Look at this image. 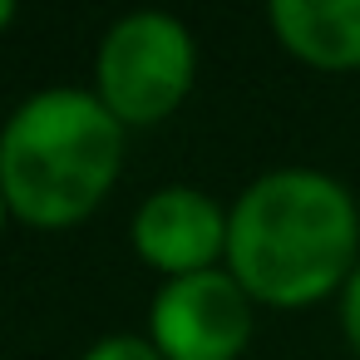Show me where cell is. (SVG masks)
Returning a JSON list of instances; mask_svg holds the SVG:
<instances>
[{"instance_id": "1", "label": "cell", "mask_w": 360, "mask_h": 360, "mask_svg": "<svg viewBox=\"0 0 360 360\" xmlns=\"http://www.w3.org/2000/svg\"><path fill=\"white\" fill-rule=\"evenodd\" d=\"M355 237V202L335 178L311 168H281L257 178L232 207V276L262 301L296 306L345 276Z\"/></svg>"}, {"instance_id": "2", "label": "cell", "mask_w": 360, "mask_h": 360, "mask_svg": "<svg viewBox=\"0 0 360 360\" xmlns=\"http://www.w3.org/2000/svg\"><path fill=\"white\" fill-rule=\"evenodd\" d=\"M124 134L99 94L45 89L30 94L0 129L6 202L40 227L84 217L119 173Z\"/></svg>"}, {"instance_id": "3", "label": "cell", "mask_w": 360, "mask_h": 360, "mask_svg": "<svg viewBox=\"0 0 360 360\" xmlns=\"http://www.w3.org/2000/svg\"><path fill=\"white\" fill-rule=\"evenodd\" d=\"M193 79V40L163 11L124 15L99 45V99L114 119H163Z\"/></svg>"}, {"instance_id": "4", "label": "cell", "mask_w": 360, "mask_h": 360, "mask_svg": "<svg viewBox=\"0 0 360 360\" xmlns=\"http://www.w3.org/2000/svg\"><path fill=\"white\" fill-rule=\"evenodd\" d=\"M247 335L252 306L232 271H188L153 296V340L168 360H232Z\"/></svg>"}, {"instance_id": "5", "label": "cell", "mask_w": 360, "mask_h": 360, "mask_svg": "<svg viewBox=\"0 0 360 360\" xmlns=\"http://www.w3.org/2000/svg\"><path fill=\"white\" fill-rule=\"evenodd\" d=\"M134 247L163 271H207L217 247H227V217L198 188H158L134 212Z\"/></svg>"}, {"instance_id": "6", "label": "cell", "mask_w": 360, "mask_h": 360, "mask_svg": "<svg viewBox=\"0 0 360 360\" xmlns=\"http://www.w3.org/2000/svg\"><path fill=\"white\" fill-rule=\"evenodd\" d=\"M271 25L311 65H360V0H271Z\"/></svg>"}, {"instance_id": "7", "label": "cell", "mask_w": 360, "mask_h": 360, "mask_svg": "<svg viewBox=\"0 0 360 360\" xmlns=\"http://www.w3.org/2000/svg\"><path fill=\"white\" fill-rule=\"evenodd\" d=\"M84 360H163V350L139 340V335H104Z\"/></svg>"}, {"instance_id": "8", "label": "cell", "mask_w": 360, "mask_h": 360, "mask_svg": "<svg viewBox=\"0 0 360 360\" xmlns=\"http://www.w3.org/2000/svg\"><path fill=\"white\" fill-rule=\"evenodd\" d=\"M345 330H350V340H355V350H360V266H355L350 291H345Z\"/></svg>"}, {"instance_id": "9", "label": "cell", "mask_w": 360, "mask_h": 360, "mask_svg": "<svg viewBox=\"0 0 360 360\" xmlns=\"http://www.w3.org/2000/svg\"><path fill=\"white\" fill-rule=\"evenodd\" d=\"M11 20H15V6H11V0H0V30H6Z\"/></svg>"}, {"instance_id": "10", "label": "cell", "mask_w": 360, "mask_h": 360, "mask_svg": "<svg viewBox=\"0 0 360 360\" xmlns=\"http://www.w3.org/2000/svg\"><path fill=\"white\" fill-rule=\"evenodd\" d=\"M6 207H11V202H6V188H0V217H6Z\"/></svg>"}]
</instances>
